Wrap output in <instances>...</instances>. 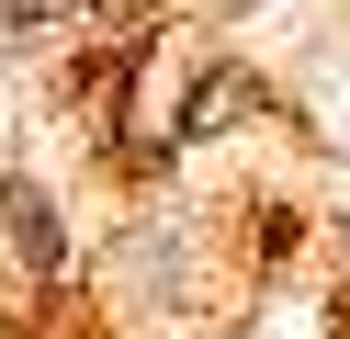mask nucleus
I'll use <instances>...</instances> for the list:
<instances>
[{
  "instance_id": "f257e3e1",
  "label": "nucleus",
  "mask_w": 350,
  "mask_h": 339,
  "mask_svg": "<svg viewBox=\"0 0 350 339\" xmlns=\"http://www.w3.org/2000/svg\"><path fill=\"white\" fill-rule=\"evenodd\" d=\"M0 238L46 271V260H57V215H46V192H23V181H12V192H0Z\"/></svg>"
}]
</instances>
